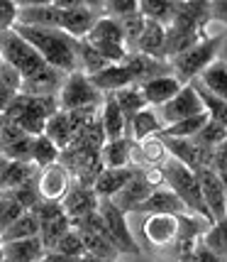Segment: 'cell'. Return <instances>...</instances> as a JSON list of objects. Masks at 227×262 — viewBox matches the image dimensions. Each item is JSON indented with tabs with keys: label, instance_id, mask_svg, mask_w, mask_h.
<instances>
[{
	"label": "cell",
	"instance_id": "cell-1",
	"mask_svg": "<svg viewBox=\"0 0 227 262\" xmlns=\"http://www.w3.org/2000/svg\"><path fill=\"white\" fill-rule=\"evenodd\" d=\"M0 57L8 67H12L20 74V79H22L20 93L22 96H59L66 74L49 67L44 59L12 30L0 32Z\"/></svg>",
	"mask_w": 227,
	"mask_h": 262
},
{
	"label": "cell",
	"instance_id": "cell-2",
	"mask_svg": "<svg viewBox=\"0 0 227 262\" xmlns=\"http://www.w3.org/2000/svg\"><path fill=\"white\" fill-rule=\"evenodd\" d=\"M12 32L22 37L49 67L59 69L61 74H73L81 71L79 67V52H76V39L68 37L61 30L52 27H32V25H15Z\"/></svg>",
	"mask_w": 227,
	"mask_h": 262
},
{
	"label": "cell",
	"instance_id": "cell-3",
	"mask_svg": "<svg viewBox=\"0 0 227 262\" xmlns=\"http://www.w3.org/2000/svg\"><path fill=\"white\" fill-rule=\"evenodd\" d=\"M210 20V3H176V15L171 25L166 27V47H164V59L179 57L186 49L200 42V30Z\"/></svg>",
	"mask_w": 227,
	"mask_h": 262
},
{
	"label": "cell",
	"instance_id": "cell-4",
	"mask_svg": "<svg viewBox=\"0 0 227 262\" xmlns=\"http://www.w3.org/2000/svg\"><path fill=\"white\" fill-rule=\"evenodd\" d=\"M59 113V96H15V101L8 105L5 118L15 123L24 135L39 137L44 135L46 120Z\"/></svg>",
	"mask_w": 227,
	"mask_h": 262
},
{
	"label": "cell",
	"instance_id": "cell-5",
	"mask_svg": "<svg viewBox=\"0 0 227 262\" xmlns=\"http://www.w3.org/2000/svg\"><path fill=\"white\" fill-rule=\"evenodd\" d=\"M161 171H164L166 186L181 199V204L186 206V211H188L191 216H200L203 221H208V223L213 226V216H210V211H208V206H205V201H203V191H200V184H198L195 171H191L186 164L176 162L173 157H169V160L164 162Z\"/></svg>",
	"mask_w": 227,
	"mask_h": 262
},
{
	"label": "cell",
	"instance_id": "cell-6",
	"mask_svg": "<svg viewBox=\"0 0 227 262\" xmlns=\"http://www.w3.org/2000/svg\"><path fill=\"white\" fill-rule=\"evenodd\" d=\"M225 37H227V34H217V37L200 39L198 45H193L191 49H186L183 54L169 59L171 76L179 81L181 86H188L191 81L198 79L205 69H208L217 57H220V49H222Z\"/></svg>",
	"mask_w": 227,
	"mask_h": 262
},
{
	"label": "cell",
	"instance_id": "cell-7",
	"mask_svg": "<svg viewBox=\"0 0 227 262\" xmlns=\"http://www.w3.org/2000/svg\"><path fill=\"white\" fill-rule=\"evenodd\" d=\"M100 103L103 93L93 89L83 71H73L64 79V86L59 91V111L68 113V111H79V108H88V105L100 108Z\"/></svg>",
	"mask_w": 227,
	"mask_h": 262
},
{
	"label": "cell",
	"instance_id": "cell-8",
	"mask_svg": "<svg viewBox=\"0 0 227 262\" xmlns=\"http://www.w3.org/2000/svg\"><path fill=\"white\" fill-rule=\"evenodd\" d=\"M54 5L61 12V25L59 30L66 32L73 39H83L91 32V27L95 25L98 15L93 12L91 3H81V0H54Z\"/></svg>",
	"mask_w": 227,
	"mask_h": 262
},
{
	"label": "cell",
	"instance_id": "cell-9",
	"mask_svg": "<svg viewBox=\"0 0 227 262\" xmlns=\"http://www.w3.org/2000/svg\"><path fill=\"white\" fill-rule=\"evenodd\" d=\"M98 213L103 216L105 226H108L110 235H113L115 248L120 252H132V255H137V252H139V243H137L135 235L130 233L125 213H122L110 199H98Z\"/></svg>",
	"mask_w": 227,
	"mask_h": 262
},
{
	"label": "cell",
	"instance_id": "cell-10",
	"mask_svg": "<svg viewBox=\"0 0 227 262\" xmlns=\"http://www.w3.org/2000/svg\"><path fill=\"white\" fill-rule=\"evenodd\" d=\"M200 113H208V111H205L203 101L198 98V93L193 91V86L188 83V86H183L169 103H164L157 115H159L161 125L169 127V125H173V123H181L186 118H193V115H200Z\"/></svg>",
	"mask_w": 227,
	"mask_h": 262
},
{
	"label": "cell",
	"instance_id": "cell-11",
	"mask_svg": "<svg viewBox=\"0 0 227 262\" xmlns=\"http://www.w3.org/2000/svg\"><path fill=\"white\" fill-rule=\"evenodd\" d=\"M198 177V184H200V191H203V201L213 216V223L222 221L227 216V194H225V184L217 177L210 167H203V169L195 171Z\"/></svg>",
	"mask_w": 227,
	"mask_h": 262
},
{
	"label": "cell",
	"instance_id": "cell-12",
	"mask_svg": "<svg viewBox=\"0 0 227 262\" xmlns=\"http://www.w3.org/2000/svg\"><path fill=\"white\" fill-rule=\"evenodd\" d=\"M161 140H164V147H166V152H169V157H173L176 162L186 164L191 171L210 167L213 152L200 149L193 140H176V137H161Z\"/></svg>",
	"mask_w": 227,
	"mask_h": 262
},
{
	"label": "cell",
	"instance_id": "cell-13",
	"mask_svg": "<svg viewBox=\"0 0 227 262\" xmlns=\"http://www.w3.org/2000/svg\"><path fill=\"white\" fill-rule=\"evenodd\" d=\"M37 179H39V196L46 199V201H64V196L68 194V189H71V174L66 171V167L57 162V164H52V167H46V169H39L37 174Z\"/></svg>",
	"mask_w": 227,
	"mask_h": 262
},
{
	"label": "cell",
	"instance_id": "cell-14",
	"mask_svg": "<svg viewBox=\"0 0 227 262\" xmlns=\"http://www.w3.org/2000/svg\"><path fill=\"white\" fill-rule=\"evenodd\" d=\"M176 235H179V216H166V213L147 216V221H144V240L152 248H159V250L173 248Z\"/></svg>",
	"mask_w": 227,
	"mask_h": 262
},
{
	"label": "cell",
	"instance_id": "cell-15",
	"mask_svg": "<svg viewBox=\"0 0 227 262\" xmlns=\"http://www.w3.org/2000/svg\"><path fill=\"white\" fill-rule=\"evenodd\" d=\"M154 189L147 184V179H144V167H139V171H137L135 177L130 179V182L117 191V194L110 199L122 213H135L137 208H139V204H144L149 199V194H152Z\"/></svg>",
	"mask_w": 227,
	"mask_h": 262
},
{
	"label": "cell",
	"instance_id": "cell-16",
	"mask_svg": "<svg viewBox=\"0 0 227 262\" xmlns=\"http://www.w3.org/2000/svg\"><path fill=\"white\" fill-rule=\"evenodd\" d=\"M61 208H64V216L73 223V221H79V218L98 211V196L93 194L91 186H83V184L73 182L71 189H68V194L61 201Z\"/></svg>",
	"mask_w": 227,
	"mask_h": 262
},
{
	"label": "cell",
	"instance_id": "cell-17",
	"mask_svg": "<svg viewBox=\"0 0 227 262\" xmlns=\"http://www.w3.org/2000/svg\"><path fill=\"white\" fill-rule=\"evenodd\" d=\"M125 67L127 71L132 74L135 79V86L139 83H147L152 79H159V76H171V64L169 61H161V59H154V57H147V54H130L125 59Z\"/></svg>",
	"mask_w": 227,
	"mask_h": 262
},
{
	"label": "cell",
	"instance_id": "cell-18",
	"mask_svg": "<svg viewBox=\"0 0 227 262\" xmlns=\"http://www.w3.org/2000/svg\"><path fill=\"white\" fill-rule=\"evenodd\" d=\"M135 213H144V216H159V213H166V216H183V213H188L186 211V206L181 204V199L171 191L169 186H164V189H154L149 199L144 204H139Z\"/></svg>",
	"mask_w": 227,
	"mask_h": 262
},
{
	"label": "cell",
	"instance_id": "cell-19",
	"mask_svg": "<svg viewBox=\"0 0 227 262\" xmlns=\"http://www.w3.org/2000/svg\"><path fill=\"white\" fill-rule=\"evenodd\" d=\"M88 81H91L93 89L100 93H115V91H120V89L135 86V79L127 71L125 64H110V67H105L103 71L88 76Z\"/></svg>",
	"mask_w": 227,
	"mask_h": 262
},
{
	"label": "cell",
	"instance_id": "cell-20",
	"mask_svg": "<svg viewBox=\"0 0 227 262\" xmlns=\"http://www.w3.org/2000/svg\"><path fill=\"white\" fill-rule=\"evenodd\" d=\"M100 125L105 133V140H120L127 137V120L113 93H103V108H100Z\"/></svg>",
	"mask_w": 227,
	"mask_h": 262
},
{
	"label": "cell",
	"instance_id": "cell-21",
	"mask_svg": "<svg viewBox=\"0 0 227 262\" xmlns=\"http://www.w3.org/2000/svg\"><path fill=\"white\" fill-rule=\"evenodd\" d=\"M137 171H139V167H135V164H132V167H125V169H103L100 177L93 184V194L98 196V199H113V196L135 177Z\"/></svg>",
	"mask_w": 227,
	"mask_h": 262
},
{
	"label": "cell",
	"instance_id": "cell-22",
	"mask_svg": "<svg viewBox=\"0 0 227 262\" xmlns=\"http://www.w3.org/2000/svg\"><path fill=\"white\" fill-rule=\"evenodd\" d=\"M164 47H166V27L147 20L144 32L139 34V39H137V45H135V52L166 61V59H164ZM135 52H132V54H135Z\"/></svg>",
	"mask_w": 227,
	"mask_h": 262
},
{
	"label": "cell",
	"instance_id": "cell-23",
	"mask_svg": "<svg viewBox=\"0 0 227 262\" xmlns=\"http://www.w3.org/2000/svg\"><path fill=\"white\" fill-rule=\"evenodd\" d=\"M100 162L105 169H125V167H132V140L130 137L108 140L100 149Z\"/></svg>",
	"mask_w": 227,
	"mask_h": 262
},
{
	"label": "cell",
	"instance_id": "cell-24",
	"mask_svg": "<svg viewBox=\"0 0 227 262\" xmlns=\"http://www.w3.org/2000/svg\"><path fill=\"white\" fill-rule=\"evenodd\" d=\"M161 130H164V125H161L157 111H152V108H144L127 120V137L132 142H142L152 135H159Z\"/></svg>",
	"mask_w": 227,
	"mask_h": 262
},
{
	"label": "cell",
	"instance_id": "cell-25",
	"mask_svg": "<svg viewBox=\"0 0 227 262\" xmlns=\"http://www.w3.org/2000/svg\"><path fill=\"white\" fill-rule=\"evenodd\" d=\"M181 89L183 86L173 76H159V79H152L147 83H139V91L147 98L149 105H159V108L164 103H169Z\"/></svg>",
	"mask_w": 227,
	"mask_h": 262
},
{
	"label": "cell",
	"instance_id": "cell-26",
	"mask_svg": "<svg viewBox=\"0 0 227 262\" xmlns=\"http://www.w3.org/2000/svg\"><path fill=\"white\" fill-rule=\"evenodd\" d=\"M3 255L8 262H42L44 260V248L42 240L27 238V240H15V243H3Z\"/></svg>",
	"mask_w": 227,
	"mask_h": 262
},
{
	"label": "cell",
	"instance_id": "cell-27",
	"mask_svg": "<svg viewBox=\"0 0 227 262\" xmlns=\"http://www.w3.org/2000/svg\"><path fill=\"white\" fill-rule=\"evenodd\" d=\"M198 81H200V86H203L208 93H213L215 98L227 103V64L222 59H215V61L198 76Z\"/></svg>",
	"mask_w": 227,
	"mask_h": 262
},
{
	"label": "cell",
	"instance_id": "cell-28",
	"mask_svg": "<svg viewBox=\"0 0 227 262\" xmlns=\"http://www.w3.org/2000/svg\"><path fill=\"white\" fill-rule=\"evenodd\" d=\"M44 135L54 142L59 147V152L61 149L68 147V142L73 140V135H76V130H73V125H71V118H68V113H64V111H59V113H54L49 120H46L44 125Z\"/></svg>",
	"mask_w": 227,
	"mask_h": 262
},
{
	"label": "cell",
	"instance_id": "cell-29",
	"mask_svg": "<svg viewBox=\"0 0 227 262\" xmlns=\"http://www.w3.org/2000/svg\"><path fill=\"white\" fill-rule=\"evenodd\" d=\"M37 171L39 169L34 167V162H8V167L3 171V179H0V194L17 189L20 184L32 179Z\"/></svg>",
	"mask_w": 227,
	"mask_h": 262
},
{
	"label": "cell",
	"instance_id": "cell-30",
	"mask_svg": "<svg viewBox=\"0 0 227 262\" xmlns=\"http://www.w3.org/2000/svg\"><path fill=\"white\" fill-rule=\"evenodd\" d=\"M81 240H83V248H86V255H93L98 260L105 262H115L120 260V250L115 248L113 243L103 238V235H95V233H86V230H79Z\"/></svg>",
	"mask_w": 227,
	"mask_h": 262
},
{
	"label": "cell",
	"instance_id": "cell-31",
	"mask_svg": "<svg viewBox=\"0 0 227 262\" xmlns=\"http://www.w3.org/2000/svg\"><path fill=\"white\" fill-rule=\"evenodd\" d=\"M139 12L144 15V20H152L161 27H169L173 15H176V3H171V0H142Z\"/></svg>",
	"mask_w": 227,
	"mask_h": 262
},
{
	"label": "cell",
	"instance_id": "cell-32",
	"mask_svg": "<svg viewBox=\"0 0 227 262\" xmlns=\"http://www.w3.org/2000/svg\"><path fill=\"white\" fill-rule=\"evenodd\" d=\"M208 250L213 252L215 257H220L222 262H227V216L222 221H217L213 223L210 228L203 233V238H200Z\"/></svg>",
	"mask_w": 227,
	"mask_h": 262
},
{
	"label": "cell",
	"instance_id": "cell-33",
	"mask_svg": "<svg viewBox=\"0 0 227 262\" xmlns=\"http://www.w3.org/2000/svg\"><path fill=\"white\" fill-rule=\"evenodd\" d=\"M113 96H115V101H117V105H120L122 115H125V120H130V118L137 115L139 111L149 108V103H147V98L142 96L139 86H127V89H120V91H115Z\"/></svg>",
	"mask_w": 227,
	"mask_h": 262
},
{
	"label": "cell",
	"instance_id": "cell-34",
	"mask_svg": "<svg viewBox=\"0 0 227 262\" xmlns=\"http://www.w3.org/2000/svg\"><path fill=\"white\" fill-rule=\"evenodd\" d=\"M71 230V221L66 216H59L54 221H49L44 226H39V240H42V248L44 252H54L59 245V240Z\"/></svg>",
	"mask_w": 227,
	"mask_h": 262
},
{
	"label": "cell",
	"instance_id": "cell-35",
	"mask_svg": "<svg viewBox=\"0 0 227 262\" xmlns=\"http://www.w3.org/2000/svg\"><path fill=\"white\" fill-rule=\"evenodd\" d=\"M191 140H193L200 149L213 152V149H217L227 140V127H222L217 120H213V118H208V123L200 127V133L195 137H191Z\"/></svg>",
	"mask_w": 227,
	"mask_h": 262
},
{
	"label": "cell",
	"instance_id": "cell-36",
	"mask_svg": "<svg viewBox=\"0 0 227 262\" xmlns=\"http://www.w3.org/2000/svg\"><path fill=\"white\" fill-rule=\"evenodd\" d=\"M208 113H200V115H193V118H186L181 123H173V125L164 127L159 133V137H176V140H191L200 133V127L208 123Z\"/></svg>",
	"mask_w": 227,
	"mask_h": 262
},
{
	"label": "cell",
	"instance_id": "cell-37",
	"mask_svg": "<svg viewBox=\"0 0 227 262\" xmlns=\"http://www.w3.org/2000/svg\"><path fill=\"white\" fill-rule=\"evenodd\" d=\"M37 235H39V223H37V218L27 211V213H24L22 218H17L5 233H0V240H3V243H15V240H27V238H37Z\"/></svg>",
	"mask_w": 227,
	"mask_h": 262
},
{
	"label": "cell",
	"instance_id": "cell-38",
	"mask_svg": "<svg viewBox=\"0 0 227 262\" xmlns=\"http://www.w3.org/2000/svg\"><path fill=\"white\" fill-rule=\"evenodd\" d=\"M59 147L49 140L46 135H39L34 137V152H32V162L37 169H46V167H52V164H57L59 162Z\"/></svg>",
	"mask_w": 227,
	"mask_h": 262
},
{
	"label": "cell",
	"instance_id": "cell-39",
	"mask_svg": "<svg viewBox=\"0 0 227 262\" xmlns=\"http://www.w3.org/2000/svg\"><path fill=\"white\" fill-rule=\"evenodd\" d=\"M39 174V171H37ZM37 174H34L32 179H27L24 184H20L17 189H12V191H5V194H10L17 204L22 206L24 211H32L34 206L39 204V179H37Z\"/></svg>",
	"mask_w": 227,
	"mask_h": 262
},
{
	"label": "cell",
	"instance_id": "cell-40",
	"mask_svg": "<svg viewBox=\"0 0 227 262\" xmlns=\"http://www.w3.org/2000/svg\"><path fill=\"white\" fill-rule=\"evenodd\" d=\"M24 213H27V211H24L10 194H0V233H5V230L10 228L17 218H22Z\"/></svg>",
	"mask_w": 227,
	"mask_h": 262
},
{
	"label": "cell",
	"instance_id": "cell-41",
	"mask_svg": "<svg viewBox=\"0 0 227 262\" xmlns=\"http://www.w3.org/2000/svg\"><path fill=\"white\" fill-rule=\"evenodd\" d=\"M100 8L108 12L105 17H113V20L120 23V20H127V17L139 12V3H135V0H108V3H103Z\"/></svg>",
	"mask_w": 227,
	"mask_h": 262
},
{
	"label": "cell",
	"instance_id": "cell-42",
	"mask_svg": "<svg viewBox=\"0 0 227 262\" xmlns=\"http://www.w3.org/2000/svg\"><path fill=\"white\" fill-rule=\"evenodd\" d=\"M32 152H34V137L24 135L20 142H15V145L8 149H3L0 155L8 162H32Z\"/></svg>",
	"mask_w": 227,
	"mask_h": 262
},
{
	"label": "cell",
	"instance_id": "cell-43",
	"mask_svg": "<svg viewBox=\"0 0 227 262\" xmlns=\"http://www.w3.org/2000/svg\"><path fill=\"white\" fill-rule=\"evenodd\" d=\"M54 252H61V255H68V257H83L86 255V248H83V240H81L79 230H68L64 238L59 240L57 250Z\"/></svg>",
	"mask_w": 227,
	"mask_h": 262
},
{
	"label": "cell",
	"instance_id": "cell-44",
	"mask_svg": "<svg viewBox=\"0 0 227 262\" xmlns=\"http://www.w3.org/2000/svg\"><path fill=\"white\" fill-rule=\"evenodd\" d=\"M30 213L37 218V223H39V226H44V223H49V221L64 216V208H61L59 201H46V199H39V204L34 206Z\"/></svg>",
	"mask_w": 227,
	"mask_h": 262
},
{
	"label": "cell",
	"instance_id": "cell-45",
	"mask_svg": "<svg viewBox=\"0 0 227 262\" xmlns=\"http://www.w3.org/2000/svg\"><path fill=\"white\" fill-rule=\"evenodd\" d=\"M17 10H20L17 3H12V0H0V32L15 27V23H17Z\"/></svg>",
	"mask_w": 227,
	"mask_h": 262
},
{
	"label": "cell",
	"instance_id": "cell-46",
	"mask_svg": "<svg viewBox=\"0 0 227 262\" xmlns=\"http://www.w3.org/2000/svg\"><path fill=\"white\" fill-rule=\"evenodd\" d=\"M22 137H24L22 130L5 118V125H3V130H0V152H3V149H8V147H12V145H15V142H20Z\"/></svg>",
	"mask_w": 227,
	"mask_h": 262
},
{
	"label": "cell",
	"instance_id": "cell-47",
	"mask_svg": "<svg viewBox=\"0 0 227 262\" xmlns=\"http://www.w3.org/2000/svg\"><path fill=\"white\" fill-rule=\"evenodd\" d=\"M210 20H215L217 25H222L227 30V0L210 3Z\"/></svg>",
	"mask_w": 227,
	"mask_h": 262
},
{
	"label": "cell",
	"instance_id": "cell-48",
	"mask_svg": "<svg viewBox=\"0 0 227 262\" xmlns=\"http://www.w3.org/2000/svg\"><path fill=\"white\" fill-rule=\"evenodd\" d=\"M193 262H222V260L215 257L213 252L205 248L203 243H198V248H195V252H193Z\"/></svg>",
	"mask_w": 227,
	"mask_h": 262
},
{
	"label": "cell",
	"instance_id": "cell-49",
	"mask_svg": "<svg viewBox=\"0 0 227 262\" xmlns=\"http://www.w3.org/2000/svg\"><path fill=\"white\" fill-rule=\"evenodd\" d=\"M42 262H81V257H68V255H61V252H46Z\"/></svg>",
	"mask_w": 227,
	"mask_h": 262
},
{
	"label": "cell",
	"instance_id": "cell-50",
	"mask_svg": "<svg viewBox=\"0 0 227 262\" xmlns=\"http://www.w3.org/2000/svg\"><path fill=\"white\" fill-rule=\"evenodd\" d=\"M217 59H222V61L227 64V37H225V42H222V49H220V57Z\"/></svg>",
	"mask_w": 227,
	"mask_h": 262
},
{
	"label": "cell",
	"instance_id": "cell-51",
	"mask_svg": "<svg viewBox=\"0 0 227 262\" xmlns=\"http://www.w3.org/2000/svg\"><path fill=\"white\" fill-rule=\"evenodd\" d=\"M81 262H105V260H98V257H93V255H83Z\"/></svg>",
	"mask_w": 227,
	"mask_h": 262
},
{
	"label": "cell",
	"instance_id": "cell-52",
	"mask_svg": "<svg viewBox=\"0 0 227 262\" xmlns=\"http://www.w3.org/2000/svg\"><path fill=\"white\" fill-rule=\"evenodd\" d=\"M5 167H8V160L0 155V179H3V171H5Z\"/></svg>",
	"mask_w": 227,
	"mask_h": 262
},
{
	"label": "cell",
	"instance_id": "cell-53",
	"mask_svg": "<svg viewBox=\"0 0 227 262\" xmlns=\"http://www.w3.org/2000/svg\"><path fill=\"white\" fill-rule=\"evenodd\" d=\"M3 125H5V113H0V130H3Z\"/></svg>",
	"mask_w": 227,
	"mask_h": 262
},
{
	"label": "cell",
	"instance_id": "cell-54",
	"mask_svg": "<svg viewBox=\"0 0 227 262\" xmlns=\"http://www.w3.org/2000/svg\"><path fill=\"white\" fill-rule=\"evenodd\" d=\"M5 260V255H3V240H0V262Z\"/></svg>",
	"mask_w": 227,
	"mask_h": 262
},
{
	"label": "cell",
	"instance_id": "cell-55",
	"mask_svg": "<svg viewBox=\"0 0 227 262\" xmlns=\"http://www.w3.org/2000/svg\"><path fill=\"white\" fill-rule=\"evenodd\" d=\"M3 64H5V61H3V57H0V71H3Z\"/></svg>",
	"mask_w": 227,
	"mask_h": 262
},
{
	"label": "cell",
	"instance_id": "cell-56",
	"mask_svg": "<svg viewBox=\"0 0 227 262\" xmlns=\"http://www.w3.org/2000/svg\"><path fill=\"white\" fill-rule=\"evenodd\" d=\"M225 191H227V184H225Z\"/></svg>",
	"mask_w": 227,
	"mask_h": 262
},
{
	"label": "cell",
	"instance_id": "cell-57",
	"mask_svg": "<svg viewBox=\"0 0 227 262\" xmlns=\"http://www.w3.org/2000/svg\"><path fill=\"white\" fill-rule=\"evenodd\" d=\"M115 262H122V260H115Z\"/></svg>",
	"mask_w": 227,
	"mask_h": 262
}]
</instances>
